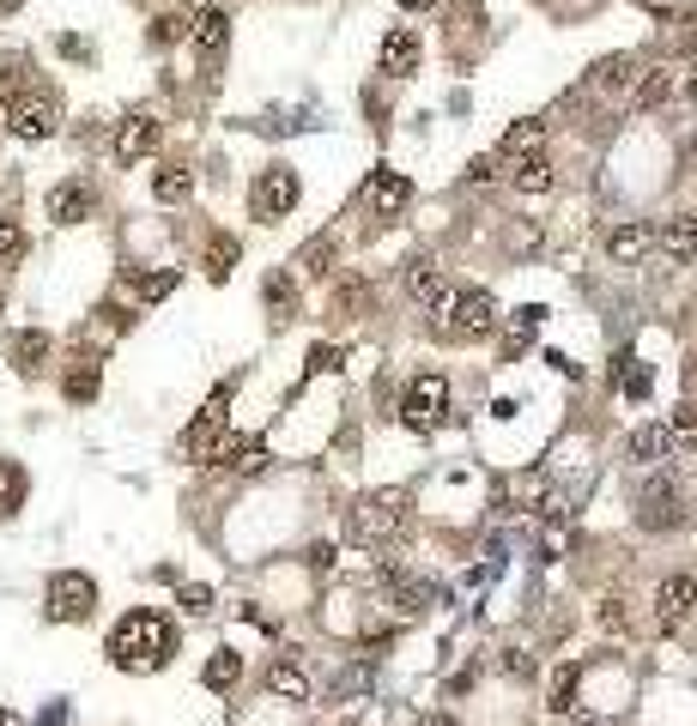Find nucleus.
<instances>
[{"instance_id":"f257e3e1","label":"nucleus","mask_w":697,"mask_h":726,"mask_svg":"<svg viewBox=\"0 0 697 726\" xmlns=\"http://www.w3.org/2000/svg\"><path fill=\"white\" fill-rule=\"evenodd\" d=\"M109 666H121V672H159V666H171L176 654V623L164 618V611H128V618L109 630Z\"/></svg>"},{"instance_id":"f03ea898","label":"nucleus","mask_w":697,"mask_h":726,"mask_svg":"<svg viewBox=\"0 0 697 726\" xmlns=\"http://www.w3.org/2000/svg\"><path fill=\"white\" fill-rule=\"evenodd\" d=\"M407 503L413 496L400 491H370V496H358L352 503V539L358 544H382V539H395L400 527H407Z\"/></svg>"},{"instance_id":"7ed1b4c3","label":"nucleus","mask_w":697,"mask_h":726,"mask_svg":"<svg viewBox=\"0 0 697 726\" xmlns=\"http://www.w3.org/2000/svg\"><path fill=\"white\" fill-rule=\"evenodd\" d=\"M449 412V382L437 376V370H425V376L407 382V394H400V424L419 430V436H431L437 424H443Z\"/></svg>"},{"instance_id":"20e7f679","label":"nucleus","mask_w":697,"mask_h":726,"mask_svg":"<svg viewBox=\"0 0 697 726\" xmlns=\"http://www.w3.org/2000/svg\"><path fill=\"white\" fill-rule=\"evenodd\" d=\"M224 418H231V382L224 388H212V400L200 406V418L188 424V454H200V460H224Z\"/></svg>"},{"instance_id":"39448f33","label":"nucleus","mask_w":697,"mask_h":726,"mask_svg":"<svg viewBox=\"0 0 697 726\" xmlns=\"http://www.w3.org/2000/svg\"><path fill=\"white\" fill-rule=\"evenodd\" d=\"M92 606H97V582H92V575L61 570L49 582V618L55 623H85V618H92Z\"/></svg>"},{"instance_id":"423d86ee","label":"nucleus","mask_w":697,"mask_h":726,"mask_svg":"<svg viewBox=\"0 0 697 726\" xmlns=\"http://www.w3.org/2000/svg\"><path fill=\"white\" fill-rule=\"evenodd\" d=\"M7 128H13L19 140H49V133L61 128V104H55L49 91H25V97L7 104Z\"/></svg>"},{"instance_id":"0eeeda50","label":"nucleus","mask_w":697,"mask_h":726,"mask_svg":"<svg viewBox=\"0 0 697 726\" xmlns=\"http://www.w3.org/2000/svg\"><path fill=\"white\" fill-rule=\"evenodd\" d=\"M298 195H303L298 176H291L286 164H274V169H262V176H255V188H249V212L274 224V219H286V212L298 207Z\"/></svg>"},{"instance_id":"6e6552de","label":"nucleus","mask_w":697,"mask_h":726,"mask_svg":"<svg viewBox=\"0 0 697 726\" xmlns=\"http://www.w3.org/2000/svg\"><path fill=\"white\" fill-rule=\"evenodd\" d=\"M637 520H643L649 532H673L685 520V508H679V491H673V479L661 472V479H649L643 491H637Z\"/></svg>"},{"instance_id":"1a4fd4ad","label":"nucleus","mask_w":697,"mask_h":726,"mask_svg":"<svg viewBox=\"0 0 697 726\" xmlns=\"http://www.w3.org/2000/svg\"><path fill=\"white\" fill-rule=\"evenodd\" d=\"M491 327H498V303H491L486 291H461V297H455V315H449L443 333H449V339H486Z\"/></svg>"},{"instance_id":"9d476101","label":"nucleus","mask_w":697,"mask_h":726,"mask_svg":"<svg viewBox=\"0 0 697 726\" xmlns=\"http://www.w3.org/2000/svg\"><path fill=\"white\" fill-rule=\"evenodd\" d=\"M146 152H159V116L133 109V116L116 128V145H109V157H116V164H140Z\"/></svg>"},{"instance_id":"9b49d317","label":"nucleus","mask_w":697,"mask_h":726,"mask_svg":"<svg viewBox=\"0 0 697 726\" xmlns=\"http://www.w3.org/2000/svg\"><path fill=\"white\" fill-rule=\"evenodd\" d=\"M697 611V575H667V582L655 587V618L661 623H679Z\"/></svg>"},{"instance_id":"f8f14e48","label":"nucleus","mask_w":697,"mask_h":726,"mask_svg":"<svg viewBox=\"0 0 697 726\" xmlns=\"http://www.w3.org/2000/svg\"><path fill=\"white\" fill-rule=\"evenodd\" d=\"M97 195H92V182H61V188H49V219L55 224H80L92 219Z\"/></svg>"},{"instance_id":"ddd939ff","label":"nucleus","mask_w":697,"mask_h":726,"mask_svg":"<svg viewBox=\"0 0 697 726\" xmlns=\"http://www.w3.org/2000/svg\"><path fill=\"white\" fill-rule=\"evenodd\" d=\"M267 690H274L279 702H310V696H316V684H310V672H303L298 654H286V660L267 666Z\"/></svg>"},{"instance_id":"4468645a","label":"nucleus","mask_w":697,"mask_h":726,"mask_svg":"<svg viewBox=\"0 0 697 726\" xmlns=\"http://www.w3.org/2000/svg\"><path fill=\"white\" fill-rule=\"evenodd\" d=\"M407 195H413V182L400 176V169H370L364 200H370L376 212H400V207H407Z\"/></svg>"},{"instance_id":"2eb2a0df","label":"nucleus","mask_w":697,"mask_h":726,"mask_svg":"<svg viewBox=\"0 0 697 726\" xmlns=\"http://www.w3.org/2000/svg\"><path fill=\"white\" fill-rule=\"evenodd\" d=\"M649 248H655V224H618V231H606V260H643Z\"/></svg>"},{"instance_id":"dca6fc26","label":"nucleus","mask_w":697,"mask_h":726,"mask_svg":"<svg viewBox=\"0 0 697 726\" xmlns=\"http://www.w3.org/2000/svg\"><path fill=\"white\" fill-rule=\"evenodd\" d=\"M419 31H388V43H382V73L388 79H407L413 67H419Z\"/></svg>"},{"instance_id":"f3484780","label":"nucleus","mask_w":697,"mask_h":726,"mask_svg":"<svg viewBox=\"0 0 697 726\" xmlns=\"http://www.w3.org/2000/svg\"><path fill=\"white\" fill-rule=\"evenodd\" d=\"M510 182L522 195H546L558 176H553V164H546V152H527V157H510Z\"/></svg>"},{"instance_id":"a211bd4d","label":"nucleus","mask_w":697,"mask_h":726,"mask_svg":"<svg viewBox=\"0 0 697 726\" xmlns=\"http://www.w3.org/2000/svg\"><path fill=\"white\" fill-rule=\"evenodd\" d=\"M224 37H231V19H224V7H207V13H195V49L207 55V61H219V55H224Z\"/></svg>"},{"instance_id":"6ab92c4d","label":"nucleus","mask_w":697,"mask_h":726,"mask_svg":"<svg viewBox=\"0 0 697 726\" xmlns=\"http://www.w3.org/2000/svg\"><path fill=\"white\" fill-rule=\"evenodd\" d=\"M631 55H606V61H594V73H589V91L594 97H618V91L631 85Z\"/></svg>"},{"instance_id":"aec40b11","label":"nucleus","mask_w":697,"mask_h":726,"mask_svg":"<svg viewBox=\"0 0 697 726\" xmlns=\"http://www.w3.org/2000/svg\"><path fill=\"white\" fill-rule=\"evenodd\" d=\"M25 496H31V472L19 467V460H0V520L19 515V508H25Z\"/></svg>"},{"instance_id":"412c9836","label":"nucleus","mask_w":697,"mask_h":726,"mask_svg":"<svg viewBox=\"0 0 697 726\" xmlns=\"http://www.w3.org/2000/svg\"><path fill=\"white\" fill-rule=\"evenodd\" d=\"M667 454H673L667 424H643V430H631V460H643V467H661Z\"/></svg>"},{"instance_id":"4be33fe9","label":"nucleus","mask_w":697,"mask_h":726,"mask_svg":"<svg viewBox=\"0 0 697 726\" xmlns=\"http://www.w3.org/2000/svg\"><path fill=\"white\" fill-rule=\"evenodd\" d=\"M655 243H661V255H667V260H679V267H685V260L697 255V231H692V219H667V224L655 231Z\"/></svg>"},{"instance_id":"5701e85b","label":"nucleus","mask_w":697,"mask_h":726,"mask_svg":"<svg viewBox=\"0 0 697 726\" xmlns=\"http://www.w3.org/2000/svg\"><path fill=\"white\" fill-rule=\"evenodd\" d=\"M267 460H274V454H267V442H262V436L224 442V467H231V472H267Z\"/></svg>"},{"instance_id":"b1692460","label":"nucleus","mask_w":697,"mask_h":726,"mask_svg":"<svg viewBox=\"0 0 697 726\" xmlns=\"http://www.w3.org/2000/svg\"><path fill=\"white\" fill-rule=\"evenodd\" d=\"M237 678H243V654L237 648H219L207 660V672H200V684H207V690H237Z\"/></svg>"},{"instance_id":"393cba45","label":"nucleus","mask_w":697,"mask_h":726,"mask_svg":"<svg viewBox=\"0 0 697 726\" xmlns=\"http://www.w3.org/2000/svg\"><path fill=\"white\" fill-rule=\"evenodd\" d=\"M539 140H546V121L527 116V121H515V128L498 140V152H503V157H527V152H539Z\"/></svg>"},{"instance_id":"a878e982","label":"nucleus","mask_w":697,"mask_h":726,"mask_svg":"<svg viewBox=\"0 0 697 726\" xmlns=\"http://www.w3.org/2000/svg\"><path fill=\"white\" fill-rule=\"evenodd\" d=\"M97 382H104V370H97L92 358H80V370H67L61 394H67L73 406H85V400H97Z\"/></svg>"},{"instance_id":"bb28decb","label":"nucleus","mask_w":697,"mask_h":726,"mask_svg":"<svg viewBox=\"0 0 697 726\" xmlns=\"http://www.w3.org/2000/svg\"><path fill=\"white\" fill-rule=\"evenodd\" d=\"M152 195H159L164 200V207H183V200L188 195H195V176H188V169H159V182H152Z\"/></svg>"},{"instance_id":"cd10ccee","label":"nucleus","mask_w":697,"mask_h":726,"mask_svg":"<svg viewBox=\"0 0 697 726\" xmlns=\"http://www.w3.org/2000/svg\"><path fill=\"white\" fill-rule=\"evenodd\" d=\"M176 291V267H159V272H140V279H133V297L140 303H164Z\"/></svg>"},{"instance_id":"c85d7f7f","label":"nucleus","mask_w":697,"mask_h":726,"mask_svg":"<svg viewBox=\"0 0 697 726\" xmlns=\"http://www.w3.org/2000/svg\"><path fill=\"white\" fill-rule=\"evenodd\" d=\"M577 690H582V666H558V672H553V709L558 714H570V709H577Z\"/></svg>"},{"instance_id":"c756f323","label":"nucleus","mask_w":697,"mask_h":726,"mask_svg":"<svg viewBox=\"0 0 697 726\" xmlns=\"http://www.w3.org/2000/svg\"><path fill=\"white\" fill-rule=\"evenodd\" d=\"M43 358H49V333H19L13 339V363L25 370V376H31V370H43Z\"/></svg>"},{"instance_id":"7c9ffc66","label":"nucleus","mask_w":697,"mask_h":726,"mask_svg":"<svg viewBox=\"0 0 697 726\" xmlns=\"http://www.w3.org/2000/svg\"><path fill=\"white\" fill-rule=\"evenodd\" d=\"M267 309H274V321H291V309H298V291H291L286 272H274V279H267Z\"/></svg>"},{"instance_id":"2f4dec72","label":"nucleus","mask_w":697,"mask_h":726,"mask_svg":"<svg viewBox=\"0 0 697 726\" xmlns=\"http://www.w3.org/2000/svg\"><path fill=\"white\" fill-rule=\"evenodd\" d=\"M231 267H237V243H231V236H212L207 243V272L212 279H231Z\"/></svg>"},{"instance_id":"473e14b6","label":"nucleus","mask_w":697,"mask_h":726,"mask_svg":"<svg viewBox=\"0 0 697 726\" xmlns=\"http://www.w3.org/2000/svg\"><path fill=\"white\" fill-rule=\"evenodd\" d=\"M407 291H413V297H425V303L443 291V279L431 272V260H413V267H407Z\"/></svg>"},{"instance_id":"72a5a7b5","label":"nucleus","mask_w":697,"mask_h":726,"mask_svg":"<svg viewBox=\"0 0 697 726\" xmlns=\"http://www.w3.org/2000/svg\"><path fill=\"white\" fill-rule=\"evenodd\" d=\"M667 436H673V448H697V406H679V412H673Z\"/></svg>"},{"instance_id":"f704fd0d","label":"nucleus","mask_w":697,"mask_h":726,"mask_svg":"<svg viewBox=\"0 0 697 726\" xmlns=\"http://www.w3.org/2000/svg\"><path fill=\"white\" fill-rule=\"evenodd\" d=\"M667 91H673V79H667V73H649V79H643V91H637V109H661V104H667Z\"/></svg>"},{"instance_id":"c9c22d12","label":"nucleus","mask_w":697,"mask_h":726,"mask_svg":"<svg viewBox=\"0 0 697 726\" xmlns=\"http://www.w3.org/2000/svg\"><path fill=\"white\" fill-rule=\"evenodd\" d=\"M19 255H25V231L13 219H0V260H19Z\"/></svg>"},{"instance_id":"e433bc0d","label":"nucleus","mask_w":697,"mask_h":726,"mask_svg":"<svg viewBox=\"0 0 697 726\" xmlns=\"http://www.w3.org/2000/svg\"><path fill=\"white\" fill-rule=\"evenodd\" d=\"M340 358H346L340 346H310V376H322V370L334 376V370H340Z\"/></svg>"},{"instance_id":"4c0bfd02","label":"nucleus","mask_w":697,"mask_h":726,"mask_svg":"<svg viewBox=\"0 0 697 726\" xmlns=\"http://www.w3.org/2000/svg\"><path fill=\"white\" fill-rule=\"evenodd\" d=\"M183 611H195V618H207V611H212V587L188 582V587H183Z\"/></svg>"},{"instance_id":"58836bf2","label":"nucleus","mask_w":697,"mask_h":726,"mask_svg":"<svg viewBox=\"0 0 697 726\" xmlns=\"http://www.w3.org/2000/svg\"><path fill=\"white\" fill-rule=\"evenodd\" d=\"M328 260H334V243H310V248H303V267H310V272H328Z\"/></svg>"},{"instance_id":"ea45409f","label":"nucleus","mask_w":697,"mask_h":726,"mask_svg":"<svg viewBox=\"0 0 697 726\" xmlns=\"http://www.w3.org/2000/svg\"><path fill=\"white\" fill-rule=\"evenodd\" d=\"M625 394H631V400H643V394H649V370H631V376H625Z\"/></svg>"},{"instance_id":"a19ab883","label":"nucleus","mask_w":697,"mask_h":726,"mask_svg":"<svg viewBox=\"0 0 697 726\" xmlns=\"http://www.w3.org/2000/svg\"><path fill=\"white\" fill-rule=\"evenodd\" d=\"M467 176H474V182H491V176H498V157H479V164L467 169Z\"/></svg>"},{"instance_id":"79ce46f5","label":"nucleus","mask_w":697,"mask_h":726,"mask_svg":"<svg viewBox=\"0 0 697 726\" xmlns=\"http://www.w3.org/2000/svg\"><path fill=\"white\" fill-rule=\"evenodd\" d=\"M527 666H534V660H527V654H515V648H510V654H503V672H515V678H522V672H527Z\"/></svg>"},{"instance_id":"37998d69","label":"nucleus","mask_w":697,"mask_h":726,"mask_svg":"<svg viewBox=\"0 0 697 726\" xmlns=\"http://www.w3.org/2000/svg\"><path fill=\"white\" fill-rule=\"evenodd\" d=\"M685 406H697V358L685 363Z\"/></svg>"},{"instance_id":"c03bdc74","label":"nucleus","mask_w":697,"mask_h":726,"mask_svg":"<svg viewBox=\"0 0 697 726\" xmlns=\"http://www.w3.org/2000/svg\"><path fill=\"white\" fill-rule=\"evenodd\" d=\"M419 726H455V721H449V714H425Z\"/></svg>"},{"instance_id":"a18cd8bd","label":"nucleus","mask_w":697,"mask_h":726,"mask_svg":"<svg viewBox=\"0 0 697 726\" xmlns=\"http://www.w3.org/2000/svg\"><path fill=\"white\" fill-rule=\"evenodd\" d=\"M0 726H19V714H13V709H0Z\"/></svg>"},{"instance_id":"49530a36","label":"nucleus","mask_w":697,"mask_h":726,"mask_svg":"<svg viewBox=\"0 0 697 726\" xmlns=\"http://www.w3.org/2000/svg\"><path fill=\"white\" fill-rule=\"evenodd\" d=\"M685 91H692V104H697V67H692V85H685Z\"/></svg>"},{"instance_id":"de8ad7c7","label":"nucleus","mask_w":697,"mask_h":726,"mask_svg":"<svg viewBox=\"0 0 697 726\" xmlns=\"http://www.w3.org/2000/svg\"><path fill=\"white\" fill-rule=\"evenodd\" d=\"M13 7H19V0H0V13H13Z\"/></svg>"},{"instance_id":"09e8293b","label":"nucleus","mask_w":697,"mask_h":726,"mask_svg":"<svg viewBox=\"0 0 697 726\" xmlns=\"http://www.w3.org/2000/svg\"><path fill=\"white\" fill-rule=\"evenodd\" d=\"M400 7H431V0H400Z\"/></svg>"},{"instance_id":"8fccbe9b","label":"nucleus","mask_w":697,"mask_h":726,"mask_svg":"<svg viewBox=\"0 0 697 726\" xmlns=\"http://www.w3.org/2000/svg\"><path fill=\"white\" fill-rule=\"evenodd\" d=\"M685 219H692V231H697V207H692V212H685Z\"/></svg>"},{"instance_id":"3c124183","label":"nucleus","mask_w":697,"mask_h":726,"mask_svg":"<svg viewBox=\"0 0 697 726\" xmlns=\"http://www.w3.org/2000/svg\"><path fill=\"white\" fill-rule=\"evenodd\" d=\"M0 309H7V297H0Z\"/></svg>"}]
</instances>
